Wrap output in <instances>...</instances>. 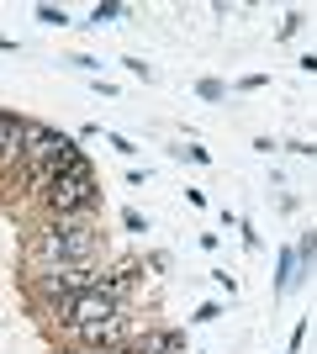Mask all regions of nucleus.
<instances>
[{
    "mask_svg": "<svg viewBox=\"0 0 317 354\" xmlns=\"http://www.w3.org/2000/svg\"><path fill=\"white\" fill-rule=\"evenodd\" d=\"M211 281H217V286H222V291H227V296H233V291H238V275H233V270H211Z\"/></svg>",
    "mask_w": 317,
    "mask_h": 354,
    "instance_id": "obj_17",
    "label": "nucleus"
},
{
    "mask_svg": "<svg viewBox=\"0 0 317 354\" xmlns=\"http://www.w3.org/2000/svg\"><path fill=\"white\" fill-rule=\"evenodd\" d=\"M169 153H175V159H185V164H201V169H206V164H211V153H206V148H201V143H175V148H169Z\"/></svg>",
    "mask_w": 317,
    "mask_h": 354,
    "instance_id": "obj_9",
    "label": "nucleus"
},
{
    "mask_svg": "<svg viewBox=\"0 0 317 354\" xmlns=\"http://www.w3.org/2000/svg\"><path fill=\"white\" fill-rule=\"evenodd\" d=\"M64 64H69V69H79V74H95V69H101V64H95L90 53H69Z\"/></svg>",
    "mask_w": 317,
    "mask_h": 354,
    "instance_id": "obj_14",
    "label": "nucleus"
},
{
    "mask_svg": "<svg viewBox=\"0 0 317 354\" xmlns=\"http://www.w3.org/2000/svg\"><path fill=\"white\" fill-rule=\"evenodd\" d=\"M302 69H307V74H317V53H307V59H302Z\"/></svg>",
    "mask_w": 317,
    "mask_h": 354,
    "instance_id": "obj_20",
    "label": "nucleus"
},
{
    "mask_svg": "<svg viewBox=\"0 0 317 354\" xmlns=\"http://www.w3.org/2000/svg\"><path fill=\"white\" fill-rule=\"evenodd\" d=\"M101 180H95V164L85 148H75L69 153V169H64L53 185H48L43 196H37V212L43 217H85V222H101Z\"/></svg>",
    "mask_w": 317,
    "mask_h": 354,
    "instance_id": "obj_2",
    "label": "nucleus"
},
{
    "mask_svg": "<svg viewBox=\"0 0 317 354\" xmlns=\"http://www.w3.org/2000/svg\"><path fill=\"white\" fill-rule=\"evenodd\" d=\"M286 148H291V153H302V159H312V153H317V143H302V138H291Z\"/></svg>",
    "mask_w": 317,
    "mask_h": 354,
    "instance_id": "obj_19",
    "label": "nucleus"
},
{
    "mask_svg": "<svg viewBox=\"0 0 317 354\" xmlns=\"http://www.w3.org/2000/svg\"><path fill=\"white\" fill-rule=\"evenodd\" d=\"M122 64H127V74H137V80H153V69L143 59H122Z\"/></svg>",
    "mask_w": 317,
    "mask_h": 354,
    "instance_id": "obj_18",
    "label": "nucleus"
},
{
    "mask_svg": "<svg viewBox=\"0 0 317 354\" xmlns=\"http://www.w3.org/2000/svg\"><path fill=\"white\" fill-rule=\"evenodd\" d=\"M296 286H302V259H296V243H280V254H275V296L286 301Z\"/></svg>",
    "mask_w": 317,
    "mask_h": 354,
    "instance_id": "obj_6",
    "label": "nucleus"
},
{
    "mask_svg": "<svg viewBox=\"0 0 317 354\" xmlns=\"http://www.w3.org/2000/svg\"><path fill=\"white\" fill-rule=\"evenodd\" d=\"M106 143H111V148H117V153H122V159H133V153H137V148H133V138H122V133H106Z\"/></svg>",
    "mask_w": 317,
    "mask_h": 354,
    "instance_id": "obj_15",
    "label": "nucleus"
},
{
    "mask_svg": "<svg viewBox=\"0 0 317 354\" xmlns=\"http://www.w3.org/2000/svg\"><path fill=\"white\" fill-rule=\"evenodd\" d=\"M296 32H302V11H286V21H280V27H275V37H280V43H286V37H296Z\"/></svg>",
    "mask_w": 317,
    "mask_h": 354,
    "instance_id": "obj_13",
    "label": "nucleus"
},
{
    "mask_svg": "<svg viewBox=\"0 0 317 354\" xmlns=\"http://www.w3.org/2000/svg\"><path fill=\"white\" fill-rule=\"evenodd\" d=\"M122 227H127V233H148V217L137 207H122Z\"/></svg>",
    "mask_w": 317,
    "mask_h": 354,
    "instance_id": "obj_11",
    "label": "nucleus"
},
{
    "mask_svg": "<svg viewBox=\"0 0 317 354\" xmlns=\"http://www.w3.org/2000/svg\"><path fill=\"white\" fill-rule=\"evenodd\" d=\"M106 21H127V6H122V0H117V6H111V0H101V6L90 11V21H85V27H106Z\"/></svg>",
    "mask_w": 317,
    "mask_h": 354,
    "instance_id": "obj_7",
    "label": "nucleus"
},
{
    "mask_svg": "<svg viewBox=\"0 0 317 354\" xmlns=\"http://www.w3.org/2000/svg\"><path fill=\"white\" fill-rule=\"evenodd\" d=\"M32 21H43V27H69V11H59V6H32Z\"/></svg>",
    "mask_w": 317,
    "mask_h": 354,
    "instance_id": "obj_10",
    "label": "nucleus"
},
{
    "mask_svg": "<svg viewBox=\"0 0 317 354\" xmlns=\"http://www.w3.org/2000/svg\"><path fill=\"white\" fill-rule=\"evenodd\" d=\"M59 265H106L101 222L85 217H37L27 227V275Z\"/></svg>",
    "mask_w": 317,
    "mask_h": 354,
    "instance_id": "obj_1",
    "label": "nucleus"
},
{
    "mask_svg": "<svg viewBox=\"0 0 317 354\" xmlns=\"http://www.w3.org/2000/svg\"><path fill=\"white\" fill-rule=\"evenodd\" d=\"M106 265H59V270H32L27 275V296L37 307H53V301H69V296L101 291Z\"/></svg>",
    "mask_w": 317,
    "mask_h": 354,
    "instance_id": "obj_3",
    "label": "nucleus"
},
{
    "mask_svg": "<svg viewBox=\"0 0 317 354\" xmlns=\"http://www.w3.org/2000/svg\"><path fill=\"white\" fill-rule=\"evenodd\" d=\"M32 127H37V117L0 111V180H21V169H27V148H32Z\"/></svg>",
    "mask_w": 317,
    "mask_h": 354,
    "instance_id": "obj_5",
    "label": "nucleus"
},
{
    "mask_svg": "<svg viewBox=\"0 0 317 354\" xmlns=\"http://www.w3.org/2000/svg\"><path fill=\"white\" fill-rule=\"evenodd\" d=\"M196 95H201V101H222L227 85H222V80H196Z\"/></svg>",
    "mask_w": 317,
    "mask_h": 354,
    "instance_id": "obj_12",
    "label": "nucleus"
},
{
    "mask_svg": "<svg viewBox=\"0 0 317 354\" xmlns=\"http://www.w3.org/2000/svg\"><path fill=\"white\" fill-rule=\"evenodd\" d=\"M217 317H222V301H201L196 307V323H217Z\"/></svg>",
    "mask_w": 317,
    "mask_h": 354,
    "instance_id": "obj_16",
    "label": "nucleus"
},
{
    "mask_svg": "<svg viewBox=\"0 0 317 354\" xmlns=\"http://www.w3.org/2000/svg\"><path fill=\"white\" fill-rule=\"evenodd\" d=\"M296 259H302V281H307V275L317 270V227L302 238V243H296Z\"/></svg>",
    "mask_w": 317,
    "mask_h": 354,
    "instance_id": "obj_8",
    "label": "nucleus"
},
{
    "mask_svg": "<svg viewBox=\"0 0 317 354\" xmlns=\"http://www.w3.org/2000/svg\"><path fill=\"white\" fill-rule=\"evenodd\" d=\"M122 307H133V301H117V296H106V291H85V296H69V301L43 307V323H48V333H64V328H79V323L117 317Z\"/></svg>",
    "mask_w": 317,
    "mask_h": 354,
    "instance_id": "obj_4",
    "label": "nucleus"
}]
</instances>
